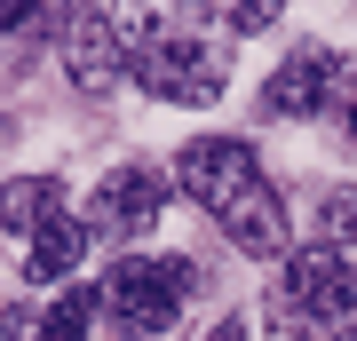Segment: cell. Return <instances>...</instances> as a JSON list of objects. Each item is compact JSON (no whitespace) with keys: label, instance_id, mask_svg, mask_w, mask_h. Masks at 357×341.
<instances>
[{"label":"cell","instance_id":"1","mask_svg":"<svg viewBox=\"0 0 357 341\" xmlns=\"http://www.w3.org/2000/svg\"><path fill=\"white\" fill-rule=\"evenodd\" d=\"M175 183H183L191 206H206V215L230 230L238 254H255V262H278L286 254V206H278V190L262 183V159L246 151V143H230V135L183 143Z\"/></svg>","mask_w":357,"mask_h":341},{"label":"cell","instance_id":"2","mask_svg":"<svg viewBox=\"0 0 357 341\" xmlns=\"http://www.w3.org/2000/svg\"><path fill=\"white\" fill-rule=\"evenodd\" d=\"M278 302L302 317L318 341H357V270H349V254L302 246L286 262V278H278Z\"/></svg>","mask_w":357,"mask_h":341},{"label":"cell","instance_id":"3","mask_svg":"<svg viewBox=\"0 0 357 341\" xmlns=\"http://www.w3.org/2000/svg\"><path fill=\"white\" fill-rule=\"evenodd\" d=\"M199 270L175 262V254H128V262H112V278H103V294H112V310L128 317L135 333H167L183 317V302H191Z\"/></svg>","mask_w":357,"mask_h":341},{"label":"cell","instance_id":"4","mask_svg":"<svg viewBox=\"0 0 357 341\" xmlns=\"http://www.w3.org/2000/svg\"><path fill=\"white\" fill-rule=\"evenodd\" d=\"M128 63H135V79L159 103H191V112L222 103V79H230V63L215 56V40H191V32H167V40H151V48H135Z\"/></svg>","mask_w":357,"mask_h":341},{"label":"cell","instance_id":"5","mask_svg":"<svg viewBox=\"0 0 357 341\" xmlns=\"http://www.w3.org/2000/svg\"><path fill=\"white\" fill-rule=\"evenodd\" d=\"M349 96H357V72L342 56H326V48H302L294 63H278V72L262 79V112L270 119H310L318 103L349 112Z\"/></svg>","mask_w":357,"mask_h":341},{"label":"cell","instance_id":"6","mask_svg":"<svg viewBox=\"0 0 357 341\" xmlns=\"http://www.w3.org/2000/svg\"><path fill=\"white\" fill-rule=\"evenodd\" d=\"M159 206H167V183L143 175V167H119V175H103L96 199H88V238L128 246V238H143V230L159 222Z\"/></svg>","mask_w":357,"mask_h":341},{"label":"cell","instance_id":"7","mask_svg":"<svg viewBox=\"0 0 357 341\" xmlns=\"http://www.w3.org/2000/svg\"><path fill=\"white\" fill-rule=\"evenodd\" d=\"M119 56H128V48H119V32L103 24V16H79L72 40H64V63H72V88L79 96H103V88H112V79H119Z\"/></svg>","mask_w":357,"mask_h":341},{"label":"cell","instance_id":"8","mask_svg":"<svg viewBox=\"0 0 357 341\" xmlns=\"http://www.w3.org/2000/svg\"><path fill=\"white\" fill-rule=\"evenodd\" d=\"M79 254H88V222H72V215H56V222H40L32 230V254H24V278H72L79 270Z\"/></svg>","mask_w":357,"mask_h":341},{"label":"cell","instance_id":"9","mask_svg":"<svg viewBox=\"0 0 357 341\" xmlns=\"http://www.w3.org/2000/svg\"><path fill=\"white\" fill-rule=\"evenodd\" d=\"M0 222H8V230L56 222V183H48V175H16L8 190H0Z\"/></svg>","mask_w":357,"mask_h":341},{"label":"cell","instance_id":"10","mask_svg":"<svg viewBox=\"0 0 357 341\" xmlns=\"http://www.w3.org/2000/svg\"><path fill=\"white\" fill-rule=\"evenodd\" d=\"M96 294L88 286H72V294H56V302H48V341H88V326H96Z\"/></svg>","mask_w":357,"mask_h":341},{"label":"cell","instance_id":"11","mask_svg":"<svg viewBox=\"0 0 357 341\" xmlns=\"http://www.w3.org/2000/svg\"><path fill=\"white\" fill-rule=\"evenodd\" d=\"M318 246H333V254L357 246V190H333V199L318 206Z\"/></svg>","mask_w":357,"mask_h":341},{"label":"cell","instance_id":"12","mask_svg":"<svg viewBox=\"0 0 357 341\" xmlns=\"http://www.w3.org/2000/svg\"><path fill=\"white\" fill-rule=\"evenodd\" d=\"M278 8L286 0H222V24L230 32H262V24H278Z\"/></svg>","mask_w":357,"mask_h":341},{"label":"cell","instance_id":"13","mask_svg":"<svg viewBox=\"0 0 357 341\" xmlns=\"http://www.w3.org/2000/svg\"><path fill=\"white\" fill-rule=\"evenodd\" d=\"M0 341H48V310H8L0 317Z\"/></svg>","mask_w":357,"mask_h":341},{"label":"cell","instance_id":"14","mask_svg":"<svg viewBox=\"0 0 357 341\" xmlns=\"http://www.w3.org/2000/svg\"><path fill=\"white\" fill-rule=\"evenodd\" d=\"M270 341H318V333H310L302 317H294V310L278 302V294H270Z\"/></svg>","mask_w":357,"mask_h":341},{"label":"cell","instance_id":"15","mask_svg":"<svg viewBox=\"0 0 357 341\" xmlns=\"http://www.w3.org/2000/svg\"><path fill=\"white\" fill-rule=\"evenodd\" d=\"M32 8H40V0H0V32H16V24H32Z\"/></svg>","mask_w":357,"mask_h":341},{"label":"cell","instance_id":"16","mask_svg":"<svg viewBox=\"0 0 357 341\" xmlns=\"http://www.w3.org/2000/svg\"><path fill=\"white\" fill-rule=\"evenodd\" d=\"M206 341H246V317H222V326L206 333Z\"/></svg>","mask_w":357,"mask_h":341}]
</instances>
